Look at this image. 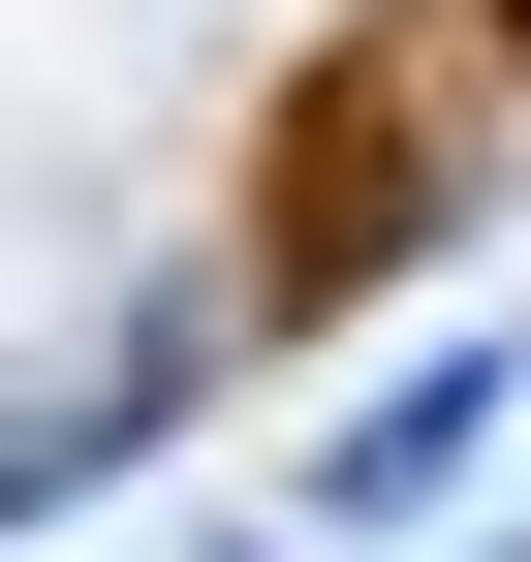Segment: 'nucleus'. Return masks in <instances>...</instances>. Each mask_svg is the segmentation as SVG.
<instances>
[{
  "instance_id": "nucleus-1",
  "label": "nucleus",
  "mask_w": 531,
  "mask_h": 562,
  "mask_svg": "<svg viewBox=\"0 0 531 562\" xmlns=\"http://www.w3.org/2000/svg\"><path fill=\"white\" fill-rule=\"evenodd\" d=\"M438 188H470V0H375V32H313L282 125H250V281H407Z\"/></svg>"
},
{
  "instance_id": "nucleus-2",
  "label": "nucleus",
  "mask_w": 531,
  "mask_h": 562,
  "mask_svg": "<svg viewBox=\"0 0 531 562\" xmlns=\"http://www.w3.org/2000/svg\"><path fill=\"white\" fill-rule=\"evenodd\" d=\"M470 63H500V94H531V0H470Z\"/></svg>"
}]
</instances>
